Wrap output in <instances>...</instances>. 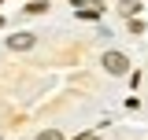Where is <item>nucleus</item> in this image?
Instances as JSON below:
<instances>
[{"label": "nucleus", "instance_id": "f257e3e1", "mask_svg": "<svg viewBox=\"0 0 148 140\" xmlns=\"http://www.w3.org/2000/svg\"><path fill=\"white\" fill-rule=\"evenodd\" d=\"M104 70H108V74H126V70H130V59L122 52H104Z\"/></svg>", "mask_w": 148, "mask_h": 140}, {"label": "nucleus", "instance_id": "f03ea898", "mask_svg": "<svg viewBox=\"0 0 148 140\" xmlns=\"http://www.w3.org/2000/svg\"><path fill=\"white\" fill-rule=\"evenodd\" d=\"M34 44H37L34 33H11L8 37V48H11V52H26V48H34Z\"/></svg>", "mask_w": 148, "mask_h": 140}, {"label": "nucleus", "instance_id": "7ed1b4c3", "mask_svg": "<svg viewBox=\"0 0 148 140\" xmlns=\"http://www.w3.org/2000/svg\"><path fill=\"white\" fill-rule=\"evenodd\" d=\"M119 7H122V15H126V18H137V11H141V4H137V0H122Z\"/></svg>", "mask_w": 148, "mask_h": 140}, {"label": "nucleus", "instance_id": "20e7f679", "mask_svg": "<svg viewBox=\"0 0 148 140\" xmlns=\"http://www.w3.org/2000/svg\"><path fill=\"white\" fill-rule=\"evenodd\" d=\"M37 140H63V137H59L56 129H45V133H41V137H37Z\"/></svg>", "mask_w": 148, "mask_h": 140}, {"label": "nucleus", "instance_id": "39448f33", "mask_svg": "<svg viewBox=\"0 0 148 140\" xmlns=\"http://www.w3.org/2000/svg\"><path fill=\"white\" fill-rule=\"evenodd\" d=\"M78 140H100V137H96V133H85V137H78Z\"/></svg>", "mask_w": 148, "mask_h": 140}, {"label": "nucleus", "instance_id": "423d86ee", "mask_svg": "<svg viewBox=\"0 0 148 140\" xmlns=\"http://www.w3.org/2000/svg\"><path fill=\"white\" fill-rule=\"evenodd\" d=\"M0 26H4V18H0Z\"/></svg>", "mask_w": 148, "mask_h": 140}]
</instances>
